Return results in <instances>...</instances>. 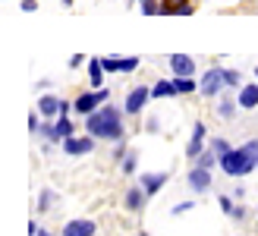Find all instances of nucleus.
<instances>
[{
    "instance_id": "7ed1b4c3",
    "label": "nucleus",
    "mask_w": 258,
    "mask_h": 236,
    "mask_svg": "<svg viewBox=\"0 0 258 236\" xmlns=\"http://www.w3.org/2000/svg\"><path fill=\"white\" fill-rule=\"evenodd\" d=\"M110 101V91L107 88H95V91H82L79 98L73 101V110L79 113V116H88V113H95L98 107H104V104Z\"/></svg>"
},
{
    "instance_id": "dca6fc26",
    "label": "nucleus",
    "mask_w": 258,
    "mask_h": 236,
    "mask_svg": "<svg viewBox=\"0 0 258 236\" xmlns=\"http://www.w3.org/2000/svg\"><path fill=\"white\" fill-rule=\"evenodd\" d=\"M70 136H76V123L70 120V113H63V116L54 120V142H63V139H70Z\"/></svg>"
},
{
    "instance_id": "393cba45",
    "label": "nucleus",
    "mask_w": 258,
    "mask_h": 236,
    "mask_svg": "<svg viewBox=\"0 0 258 236\" xmlns=\"http://www.w3.org/2000/svg\"><path fill=\"white\" fill-rule=\"evenodd\" d=\"M211 151H214L217 157H224V154L230 151V142H227V139H214V142H211Z\"/></svg>"
},
{
    "instance_id": "0eeeda50",
    "label": "nucleus",
    "mask_w": 258,
    "mask_h": 236,
    "mask_svg": "<svg viewBox=\"0 0 258 236\" xmlns=\"http://www.w3.org/2000/svg\"><path fill=\"white\" fill-rule=\"evenodd\" d=\"M38 113H41L44 120H57V116L63 113V98H57V95H41V98H38Z\"/></svg>"
},
{
    "instance_id": "f257e3e1",
    "label": "nucleus",
    "mask_w": 258,
    "mask_h": 236,
    "mask_svg": "<svg viewBox=\"0 0 258 236\" xmlns=\"http://www.w3.org/2000/svg\"><path fill=\"white\" fill-rule=\"evenodd\" d=\"M85 129H88V136H95V139L120 142L123 133H126V126H123V110H117V107L107 101L104 107H98L95 113L85 116Z\"/></svg>"
},
{
    "instance_id": "6e6552de",
    "label": "nucleus",
    "mask_w": 258,
    "mask_h": 236,
    "mask_svg": "<svg viewBox=\"0 0 258 236\" xmlns=\"http://www.w3.org/2000/svg\"><path fill=\"white\" fill-rule=\"evenodd\" d=\"M104 73H133L139 70V57H101Z\"/></svg>"
},
{
    "instance_id": "4be33fe9",
    "label": "nucleus",
    "mask_w": 258,
    "mask_h": 236,
    "mask_svg": "<svg viewBox=\"0 0 258 236\" xmlns=\"http://www.w3.org/2000/svg\"><path fill=\"white\" fill-rule=\"evenodd\" d=\"M173 88H176V95H192V91H196V82H192V76H176Z\"/></svg>"
},
{
    "instance_id": "5701e85b",
    "label": "nucleus",
    "mask_w": 258,
    "mask_h": 236,
    "mask_svg": "<svg viewBox=\"0 0 258 236\" xmlns=\"http://www.w3.org/2000/svg\"><path fill=\"white\" fill-rule=\"evenodd\" d=\"M136 164H139V154L136 151H129V154H123V173H133V170H136Z\"/></svg>"
},
{
    "instance_id": "20e7f679",
    "label": "nucleus",
    "mask_w": 258,
    "mask_h": 236,
    "mask_svg": "<svg viewBox=\"0 0 258 236\" xmlns=\"http://www.w3.org/2000/svg\"><path fill=\"white\" fill-rule=\"evenodd\" d=\"M224 85H227L224 82V67H211L208 73L202 76V85L199 88H202L205 98H214V95H221V91H224Z\"/></svg>"
},
{
    "instance_id": "2eb2a0df",
    "label": "nucleus",
    "mask_w": 258,
    "mask_h": 236,
    "mask_svg": "<svg viewBox=\"0 0 258 236\" xmlns=\"http://www.w3.org/2000/svg\"><path fill=\"white\" fill-rule=\"evenodd\" d=\"M236 98H239V107L242 110H255L258 107V82L255 85H242L236 91Z\"/></svg>"
},
{
    "instance_id": "f03ea898",
    "label": "nucleus",
    "mask_w": 258,
    "mask_h": 236,
    "mask_svg": "<svg viewBox=\"0 0 258 236\" xmlns=\"http://www.w3.org/2000/svg\"><path fill=\"white\" fill-rule=\"evenodd\" d=\"M258 167V139H249L242 148H230L221 157V170L227 176H246Z\"/></svg>"
},
{
    "instance_id": "f8f14e48",
    "label": "nucleus",
    "mask_w": 258,
    "mask_h": 236,
    "mask_svg": "<svg viewBox=\"0 0 258 236\" xmlns=\"http://www.w3.org/2000/svg\"><path fill=\"white\" fill-rule=\"evenodd\" d=\"M202 151H205V123H196V126H192V139H189V145H186V154L196 161Z\"/></svg>"
},
{
    "instance_id": "c85d7f7f",
    "label": "nucleus",
    "mask_w": 258,
    "mask_h": 236,
    "mask_svg": "<svg viewBox=\"0 0 258 236\" xmlns=\"http://www.w3.org/2000/svg\"><path fill=\"white\" fill-rule=\"evenodd\" d=\"M186 211H192V202H179V205H173V214H186Z\"/></svg>"
},
{
    "instance_id": "2f4dec72",
    "label": "nucleus",
    "mask_w": 258,
    "mask_h": 236,
    "mask_svg": "<svg viewBox=\"0 0 258 236\" xmlns=\"http://www.w3.org/2000/svg\"><path fill=\"white\" fill-rule=\"evenodd\" d=\"M242 214H246V211H242V208L236 205V208H233V214H230V217H233V220H242Z\"/></svg>"
},
{
    "instance_id": "9d476101",
    "label": "nucleus",
    "mask_w": 258,
    "mask_h": 236,
    "mask_svg": "<svg viewBox=\"0 0 258 236\" xmlns=\"http://www.w3.org/2000/svg\"><path fill=\"white\" fill-rule=\"evenodd\" d=\"M192 7L189 0H161V16H192Z\"/></svg>"
},
{
    "instance_id": "39448f33",
    "label": "nucleus",
    "mask_w": 258,
    "mask_h": 236,
    "mask_svg": "<svg viewBox=\"0 0 258 236\" xmlns=\"http://www.w3.org/2000/svg\"><path fill=\"white\" fill-rule=\"evenodd\" d=\"M148 98H151V88H145V85L129 88V95H126V101H123V110L136 116V113H142V107L148 104Z\"/></svg>"
},
{
    "instance_id": "423d86ee",
    "label": "nucleus",
    "mask_w": 258,
    "mask_h": 236,
    "mask_svg": "<svg viewBox=\"0 0 258 236\" xmlns=\"http://www.w3.org/2000/svg\"><path fill=\"white\" fill-rule=\"evenodd\" d=\"M60 145H63V151L73 154V157L76 154H88L95 148V136H70V139H63Z\"/></svg>"
},
{
    "instance_id": "f3484780",
    "label": "nucleus",
    "mask_w": 258,
    "mask_h": 236,
    "mask_svg": "<svg viewBox=\"0 0 258 236\" xmlns=\"http://www.w3.org/2000/svg\"><path fill=\"white\" fill-rule=\"evenodd\" d=\"M145 199H148V195H145V189H142V186H133V189H126V195H123V205L129 208V211H139Z\"/></svg>"
},
{
    "instance_id": "a211bd4d",
    "label": "nucleus",
    "mask_w": 258,
    "mask_h": 236,
    "mask_svg": "<svg viewBox=\"0 0 258 236\" xmlns=\"http://www.w3.org/2000/svg\"><path fill=\"white\" fill-rule=\"evenodd\" d=\"M236 107H239V98H233V95H224V98H221V104H217V113H221V120H233Z\"/></svg>"
},
{
    "instance_id": "6ab92c4d",
    "label": "nucleus",
    "mask_w": 258,
    "mask_h": 236,
    "mask_svg": "<svg viewBox=\"0 0 258 236\" xmlns=\"http://www.w3.org/2000/svg\"><path fill=\"white\" fill-rule=\"evenodd\" d=\"M88 82H92V88H101V85H104V63H101V60H92V63H88Z\"/></svg>"
},
{
    "instance_id": "412c9836",
    "label": "nucleus",
    "mask_w": 258,
    "mask_h": 236,
    "mask_svg": "<svg viewBox=\"0 0 258 236\" xmlns=\"http://www.w3.org/2000/svg\"><path fill=\"white\" fill-rule=\"evenodd\" d=\"M196 167H205V170H211V167H221V157H217L211 148H205V151L196 157Z\"/></svg>"
},
{
    "instance_id": "1a4fd4ad",
    "label": "nucleus",
    "mask_w": 258,
    "mask_h": 236,
    "mask_svg": "<svg viewBox=\"0 0 258 236\" xmlns=\"http://www.w3.org/2000/svg\"><path fill=\"white\" fill-rule=\"evenodd\" d=\"M95 220L88 217H76V220H67L63 224V236H95Z\"/></svg>"
},
{
    "instance_id": "4468645a",
    "label": "nucleus",
    "mask_w": 258,
    "mask_h": 236,
    "mask_svg": "<svg viewBox=\"0 0 258 236\" xmlns=\"http://www.w3.org/2000/svg\"><path fill=\"white\" fill-rule=\"evenodd\" d=\"M164 183H167V173H142L139 186L145 189V195H158L164 189Z\"/></svg>"
},
{
    "instance_id": "aec40b11",
    "label": "nucleus",
    "mask_w": 258,
    "mask_h": 236,
    "mask_svg": "<svg viewBox=\"0 0 258 236\" xmlns=\"http://www.w3.org/2000/svg\"><path fill=\"white\" fill-rule=\"evenodd\" d=\"M176 88H173V79L170 82H164V79H158V82L151 85V98H173Z\"/></svg>"
},
{
    "instance_id": "bb28decb",
    "label": "nucleus",
    "mask_w": 258,
    "mask_h": 236,
    "mask_svg": "<svg viewBox=\"0 0 258 236\" xmlns=\"http://www.w3.org/2000/svg\"><path fill=\"white\" fill-rule=\"evenodd\" d=\"M158 10H161V4H154V0H142V13H145V16H154Z\"/></svg>"
},
{
    "instance_id": "72a5a7b5",
    "label": "nucleus",
    "mask_w": 258,
    "mask_h": 236,
    "mask_svg": "<svg viewBox=\"0 0 258 236\" xmlns=\"http://www.w3.org/2000/svg\"><path fill=\"white\" fill-rule=\"evenodd\" d=\"M38 236H54V233H47V230H41V233H38Z\"/></svg>"
},
{
    "instance_id": "b1692460",
    "label": "nucleus",
    "mask_w": 258,
    "mask_h": 236,
    "mask_svg": "<svg viewBox=\"0 0 258 236\" xmlns=\"http://www.w3.org/2000/svg\"><path fill=\"white\" fill-rule=\"evenodd\" d=\"M224 82H227L230 88H239V82H242L239 70H224Z\"/></svg>"
},
{
    "instance_id": "c756f323",
    "label": "nucleus",
    "mask_w": 258,
    "mask_h": 236,
    "mask_svg": "<svg viewBox=\"0 0 258 236\" xmlns=\"http://www.w3.org/2000/svg\"><path fill=\"white\" fill-rule=\"evenodd\" d=\"M82 60H85L82 54H73V57H70V67H73V70H79V67H82Z\"/></svg>"
},
{
    "instance_id": "f704fd0d",
    "label": "nucleus",
    "mask_w": 258,
    "mask_h": 236,
    "mask_svg": "<svg viewBox=\"0 0 258 236\" xmlns=\"http://www.w3.org/2000/svg\"><path fill=\"white\" fill-rule=\"evenodd\" d=\"M255 79H258V67H255Z\"/></svg>"
},
{
    "instance_id": "473e14b6",
    "label": "nucleus",
    "mask_w": 258,
    "mask_h": 236,
    "mask_svg": "<svg viewBox=\"0 0 258 236\" xmlns=\"http://www.w3.org/2000/svg\"><path fill=\"white\" fill-rule=\"evenodd\" d=\"M38 233H41V227H38L35 220H32V224H29V236H38Z\"/></svg>"
},
{
    "instance_id": "a878e982",
    "label": "nucleus",
    "mask_w": 258,
    "mask_h": 236,
    "mask_svg": "<svg viewBox=\"0 0 258 236\" xmlns=\"http://www.w3.org/2000/svg\"><path fill=\"white\" fill-rule=\"evenodd\" d=\"M50 205H54V192L44 189V192H41V199H38V208H41V211H47Z\"/></svg>"
},
{
    "instance_id": "9b49d317",
    "label": "nucleus",
    "mask_w": 258,
    "mask_h": 236,
    "mask_svg": "<svg viewBox=\"0 0 258 236\" xmlns=\"http://www.w3.org/2000/svg\"><path fill=\"white\" fill-rule=\"evenodd\" d=\"M189 186H192V192H208L211 189V170L192 167L189 170Z\"/></svg>"
},
{
    "instance_id": "ddd939ff",
    "label": "nucleus",
    "mask_w": 258,
    "mask_h": 236,
    "mask_svg": "<svg viewBox=\"0 0 258 236\" xmlns=\"http://www.w3.org/2000/svg\"><path fill=\"white\" fill-rule=\"evenodd\" d=\"M170 70L176 76H196V60L189 54H170Z\"/></svg>"
},
{
    "instance_id": "cd10ccee",
    "label": "nucleus",
    "mask_w": 258,
    "mask_h": 236,
    "mask_svg": "<svg viewBox=\"0 0 258 236\" xmlns=\"http://www.w3.org/2000/svg\"><path fill=\"white\" fill-rule=\"evenodd\" d=\"M233 208H236V205H233V199H230V195H221V211H224L227 217L233 214Z\"/></svg>"
},
{
    "instance_id": "7c9ffc66",
    "label": "nucleus",
    "mask_w": 258,
    "mask_h": 236,
    "mask_svg": "<svg viewBox=\"0 0 258 236\" xmlns=\"http://www.w3.org/2000/svg\"><path fill=\"white\" fill-rule=\"evenodd\" d=\"M22 10L32 13V10H38V4H35V0H22Z\"/></svg>"
}]
</instances>
